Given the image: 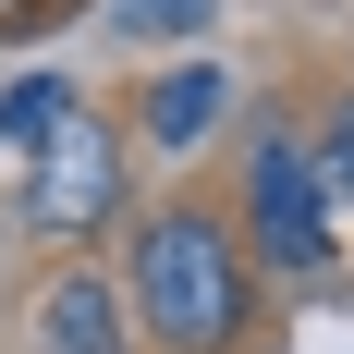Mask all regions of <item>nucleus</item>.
<instances>
[{
  "instance_id": "2",
  "label": "nucleus",
  "mask_w": 354,
  "mask_h": 354,
  "mask_svg": "<svg viewBox=\"0 0 354 354\" xmlns=\"http://www.w3.org/2000/svg\"><path fill=\"white\" fill-rule=\"evenodd\" d=\"M330 196H342V183H330V159L306 135H293V122H257V147H245V208H257V269H293V281H306V269H330Z\"/></svg>"
},
{
  "instance_id": "4",
  "label": "nucleus",
  "mask_w": 354,
  "mask_h": 354,
  "mask_svg": "<svg viewBox=\"0 0 354 354\" xmlns=\"http://www.w3.org/2000/svg\"><path fill=\"white\" fill-rule=\"evenodd\" d=\"M37 354H122V293L98 269H62L37 306Z\"/></svg>"
},
{
  "instance_id": "3",
  "label": "nucleus",
  "mask_w": 354,
  "mask_h": 354,
  "mask_svg": "<svg viewBox=\"0 0 354 354\" xmlns=\"http://www.w3.org/2000/svg\"><path fill=\"white\" fill-rule=\"evenodd\" d=\"M122 208V135H110L98 110H73L62 135L37 147V183H25V220L49 232V245H86L98 220Z\"/></svg>"
},
{
  "instance_id": "5",
  "label": "nucleus",
  "mask_w": 354,
  "mask_h": 354,
  "mask_svg": "<svg viewBox=\"0 0 354 354\" xmlns=\"http://www.w3.org/2000/svg\"><path fill=\"white\" fill-rule=\"evenodd\" d=\"M220 110H232V73L220 62H171L159 86H147V147H196Z\"/></svg>"
},
{
  "instance_id": "6",
  "label": "nucleus",
  "mask_w": 354,
  "mask_h": 354,
  "mask_svg": "<svg viewBox=\"0 0 354 354\" xmlns=\"http://www.w3.org/2000/svg\"><path fill=\"white\" fill-rule=\"evenodd\" d=\"M73 122V73H12L0 86V147H49Z\"/></svg>"
},
{
  "instance_id": "8",
  "label": "nucleus",
  "mask_w": 354,
  "mask_h": 354,
  "mask_svg": "<svg viewBox=\"0 0 354 354\" xmlns=\"http://www.w3.org/2000/svg\"><path fill=\"white\" fill-rule=\"evenodd\" d=\"M318 159H330V183H342V196H354V98L330 110V135H318Z\"/></svg>"
},
{
  "instance_id": "1",
  "label": "nucleus",
  "mask_w": 354,
  "mask_h": 354,
  "mask_svg": "<svg viewBox=\"0 0 354 354\" xmlns=\"http://www.w3.org/2000/svg\"><path fill=\"white\" fill-rule=\"evenodd\" d=\"M122 306L147 318L159 354H232L257 318V269L232 245V220H208L196 196L183 208H147L135 245H122Z\"/></svg>"
},
{
  "instance_id": "7",
  "label": "nucleus",
  "mask_w": 354,
  "mask_h": 354,
  "mask_svg": "<svg viewBox=\"0 0 354 354\" xmlns=\"http://www.w3.org/2000/svg\"><path fill=\"white\" fill-rule=\"evenodd\" d=\"M208 0H110V37H183Z\"/></svg>"
}]
</instances>
